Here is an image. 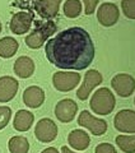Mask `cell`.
Listing matches in <instances>:
<instances>
[{
    "mask_svg": "<svg viewBox=\"0 0 135 153\" xmlns=\"http://www.w3.org/2000/svg\"><path fill=\"white\" fill-rule=\"evenodd\" d=\"M33 120H35V116L32 112L27 111V110H19L14 117L13 126L18 131H27L32 126Z\"/></svg>",
    "mask_w": 135,
    "mask_h": 153,
    "instance_id": "obj_18",
    "label": "cell"
},
{
    "mask_svg": "<svg viewBox=\"0 0 135 153\" xmlns=\"http://www.w3.org/2000/svg\"><path fill=\"white\" fill-rule=\"evenodd\" d=\"M61 152H62V153H74V152H71L69 148L65 147V146H64V147H61Z\"/></svg>",
    "mask_w": 135,
    "mask_h": 153,
    "instance_id": "obj_28",
    "label": "cell"
},
{
    "mask_svg": "<svg viewBox=\"0 0 135 153\" xmlns=\"http://www.w3.org/2000/svg\"><path fill=\"white\" fill-rule=\"evenodd\" d=\"M76 112H78V106H76V103L70 98L61 100V101L56 103L55 115L61 123L73 121Z\"/></svg>",
    "mask_w": 135,
    "mask_h": 153,
    "instance_id": "obj_9",
    "label": "cell"
},
{
    "mask_svg": "<svg viewBox=\"0 0 135 153\" xmlns=\"http://www.w3.org/2000/svg\"><path fill=\"white\" fill-rule=\"evenodd\" d=\"M41 153H59V151L56 149L54 147H50V148H46V149H43Z\"/></svg>",
    "mask_w": 135,
    "mask_h": 153,
    "instance_id": "obj_27",
    "label": "cell"
},
{
    "mask_svg": "<svg viewBox=\"0 0 135 153\" xmlns=\"http://www.w3.org/2000/svg\"><path fill=\"white\" fill-rule=\"evenodd\" d=\"M120 17L119 8L112 3H105L98 8L97 18L98 22L105 27H111L116 25Z\"/></svg>",
    "mask_w": 135,
    "mask_h": 153,
    "instance_id": "obj_10",
    "label": "cell"
},
{
    "mask_svg": "<svg viewBox=\"0 0 135 153\" xmlns=\"http://www.w3.org/2000/svg\"><path fill=\"white\" fill-rule=\"evenodd\" d=\"M78 124L80 126L87 128L88 130H90V133L94 134V135H102L107 130V123L102 120V119L94 117L87 110L80 112L78 117Z\"/></svg>",
    "mask_w": 135,
    "mask_h": 153,
    "instance_id": "obj_6",
    "label": "cell"
},
{
    "mask_svg": "<svg viewBox=\"0 0 135 153\" xmlns=\"http://www.w3.org/2000/svg\"><path fill=\"white\" fill-rule=\"evenodd\" d=\"M111 87L115 89L120 97H129L135 89V79L130 74L120 73L116 74L111 80Z\"/></svg>",
    "mask_w": 135,
    "mask_h": 153,
    "instance_id": "obj_5",
    "label": "cell"
},
{
    "mask_svg": "<svg viewBox=\"0 0 135 153\" xmlns=\"http://www.w3.org/2000/svg\"><path fill=\"white\" fill-rule=\"evenodd\" d=\"M19 44L17 42L16 38L13 37H4L0 40V56L4 59H9L16 55L18 51Z\"/></svg>",
    "mask_w": 135,
    "mask_h": 153,
    "instance_id": "obj_19",
    "label": "cell"
},
{
    "mask_svg": "<svg viewBox=\"0 0 135 153\" xmlns=\"http://www.w3.org/2000/svg\"><path fill=\"white\" fill-rule=\"evenodd\" d=\"M121 8L129 19H135V0H122Z\"/></svg>",
    "mask_w": 135,
    "mask_h": 153,
    "instance_id": "obj_23",
    "label": "cell"
},
{
    "mask_svg": "<svg viewBox=\"0 0 135 153\" xmlns=\"http://www.w3.org/2000/svg\"><path fill=\"white\" fill-rule=\"evenodd\" d=\"M80 82V75L75 71H56L52 76V83L57 91L69 92Z\"/></svg>",
    "mask_w": 135,
    "mask_h": 153,
    "instance_id": "obj_4",
    "label": "cell"
},
{
    "mask_svg": "<svg viewBox=\"0 0 135 153\" xmlns=\"http://www.w3.org/2000/svg\"><path fill=\"white\" fill-rule=\"evenodd\" d=\"M56 28H57L56 23L52 21L38 25V27H36L35 30L30 33V36L26 37L27 46L30 47V49H40L43 45V42L56 32Z\"/></svg>",
    "mask_w": 135,
    "mask_h": 153,
    "instance_id": "obj_3",
    "label": "cell"
},
{
    "mask_svg": "<svg viewBox=\"0 0 135 153\" xmlns=\"http://www.w3.org/2000/svg\"><path fill=\"white\" fill-rule=\"evenodd\" d=\"M45 101V92L37 85H31L23 92V102L27 107L37 108Z\"/></svg>",
    "mask_w": 135,
    "mask_h": 153,
    "instance_id": "obj_15",
    "label": "cell"
},
{
    "mask_svg": "<svg viewBox=\"0 0 135 153\" xmlns=\"http://www.w3.org/2000/svg\"><path fill=\"white\" fill-rule=\"evenodd\" d=\"M19 83L13 76H1L0 78V102H8L16 97Z\"/></svg>",
    "mask_w": 135,
    "mask_h": 153,
    "instance_id": "obj_13",
    "label": "cell"
},
{
    "mask_svg": "<svg viewBox=\"0 0 135 153\" xmlns=\"http://www.w3.org/2000/svg\"><path fill=\"white\" fill-rule=\"evenodd\" d=\"M47 60L60 69L83 70L94 59V45L84 28L70 27L50 38L45 46Z\"/></svg>",
    "mask_w": 135,
    "mask_h": 153,
    "instance_id": "obj_1",
    "label": "cell"
},
{
    "mask_svg": "<svg viewBox=\"0 0 135 153\" xmlns=\"http://www.w3.org/2000/svg\"><path fill=\"white\" fill-rule=\"evenodd\" d=\"M102 80H103L102 75H101V73H98L97 70H94V69L88 70L85 73V75H84L83 84L80 85L78 92H76L78 98L82 100V101H85V100L89 97V94L93 91V88L102 83Z\"/></svg>",
    "mask_w": 135,
    "mask_h": 153,
    "instance_id": "obj_7",
    "label": "cell"
},
{
    "mask_svg": "<svg viewBox=\"0 0 135 153\" xmlns=\"http://www.w3.org/2000/svg\"><path fill=\"white\" fill-rule=\"evenodd\" d=\"M116 100L108 88H99L90 98V108L97 115H108L113 111Z\"/></svg>",
    "mask_w": 135,
    "mask_h": 153,
    "instance_id": "obj_2",
    "label": "cell"
},
{
    "mask_svg": "<svg viewBox=\"0 0 135 153\" xmlns=\"http://www.w3.org/2000/svg\"><path fill=\"white\" fill-rule=\"evenodd\" d=\"M33 71H35V63L31 57L21 56L14 63V73L19 78H30L33 74Z\"/></svg>",
    "mask_w": 135,
    "mask_h": 153,
    "instance_id": "obj_17",
    "label": "cell"
},
{
    "mask_svg": "<svg viewBox=\"0 0 135 153\" xmlns=\"http://www.w3.org/2000/svg\"><path fill=\"white\" fill-rule=\"evenodd\" d=\"M8 147L10 153H28V151H30V143L24 137L10 138Z\"/></svg>",
    "mask_w": 135,
    "mask_h": 153,
    "instance_id": "obj_20",
    "label": "cell"
},
{
    "mask_svg": "<svg viewBox=\"0 0 135 153\" xmlns=\"http://www.w3.org/2000/svg\"><path fill=\"white\" fill-rule=\"evenodd\" d=\"M116 144L125 153L135 152V135H119L116 137Z\"/></svg>",
    "mask_w": 135,
    "mask_h": 153,
    "instance_id": "obj_21",
    "label": "cell"
},
{
    "mask_svg": "<svg viewBox=\"0 0 135 153\" xmlns=\"http://www.w3.org/2000/svg\"><path fill=\"white\" fill-rule=\"evenodd\" d=\"M84 1V5H85V14L87 16H90V14H93L96 8L98 5V0H83Z\"/></svg>",
    "mask_w": 135,
    "mask_h": 153,
    "instance_id": "obj_26",
    "label": "cell"
},
{
    "mask_svg": "<svg viewBox=\"0 0 135 153\" xmlns=\"http://www.w3.org/2000/svg\"><path fill=\"white\" fill-rule=\"evenodd\" d=\"M0 32H1V23H0Z\"/></svg>",
    "mask_w": 135,
    "mask_h": 153,
    "instance_id": "obj_29",
    "label": "cell"
},
{
    "mask_svg": "<svg viewBox=\"0 0 135 153\" xmlns=\"http://www.w3.org/2000/svg\"><path fill=\"white\" fill-rule=\"evenodd\" d=\"M82 12V4L79 0H66L64 4V14L68 18H76Z\"/></svg>",
    "mask_w": 135,
    "mask_h": 153,
    "instance_id": "obj_22",
    "label": "cell"
},
{
    "mask_svg": "<svg viewBox=\"0 0 135 153\" xmlns=\"http://www.w3.org/2000/svg\"><path fill=\"white\" fill-rule=\"evenodd\" d=\"M33 17L31 13L27 12H19L16 13L10 21V31L14 35H24L30 31L32 26Z\"/></svg>",
    "mask_w": 135,
    "mask_h": 153,
    "instance_id": "obj_12",
    "label": "cell"
},
{
    "mask_svg": "<svg viewBox=\"0 0 135 153\" xmlns=\"http://www.w3.org/2000/svg\"><path fill=\"white\" fill-rule=\"evenodd\" d=\"M12 117V110L7 106H0V130L4 129Z\"/></svg>",
    "mask_w": 135,
    "mask_h": 153,
    "instance_id": "obj_24",
    "label": "cell"
},
{
    "mask_svg": "<svg viewBox=\"0 0 135 153\" xmlns=\"http://www.w3.org/2000/svg\"><path fill=\"white\" fill-rule=\"evenodd\" d=\"M115 128L122 133H135V111L121 110L113 119Z\"/></svg>",
    "mask_w": 135,
    "mask_h": 153,
    "instance_id": "obj_11",
    "label": "cell"
},
{
    "mask_svg": "<svg viewBox=\"0 0 135 153\" xmlns=\"http://www.w3.org/2000/svg\"><path fill=\"white\" fill-rule=\"evenodd\" d=\"M94 153H117V152L113 146L108 144V143H101V144L96 147Z\"/></svg>",
    "mask_w": 135,
    "mask_h": 153,
    "instance_id": "obj_25",
    "label": "cell"
},
{
    "mask_svg": "<svg viewBox=\"0 0 135 153\" xmlns=\"http://www.w3.org/2000/svg\"><path fill=\"white\" fill-rule=\"evenodd\" d=\"M36 138L42 143L52 142L57 137V126L51 119H42L35 128Z\"/></svg>",
    "mask_w": 135,
    "mask_h": 153,
    "instance_id": "obj_8",
    "label": "cell"
},
{
    "mask_svg": "<svg viewBox=\"0 0 135 153\" xmlns=\"http://www.w3.org/2000/svg\"><path fill=\"white\" fill-rule=\"evenodd\" d=\"M134 103H135V100H134Z\"/></svg>",
    "mask_w": 135,
    "mask_h": 153,
    "instance_id": "obj_30",
    "label": "cell"
},
{
    "mask_svg": "<svg viewBox=\"0 0 135 153\" xmlns=\"http://www.w3.org/2000/svg\"><path fill=\"white\" fill-rule=\"evenodd\" d=\"M68 142L71 148H74L76 151H84L88 148L90 143V138L84 130L80 129H75V130L70 131L69 137H68Z\"/></svg>",
    "mask_w": 135,
    "mask_h": 153,
    "instance_id": "obj_16",
    "label": "cell"
},
{
    "mask_svg": "<svg viewBox=\"0 0 135 153\" xmlns=\"http://www.w3.org/2000/svg\"><path fill=\"white\" fill-rule=\"evenodd\" d=\"M60 4L61 0H37L33 5L42 18H54L59 13Z\"/></svg>",
    "mask_w": 135,
    "mask_h": 153,
    "instance_id": "obj_14",
    "label": "cell"
}]
</instances>
